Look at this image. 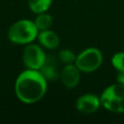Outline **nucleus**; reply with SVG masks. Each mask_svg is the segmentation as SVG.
I'll return each mask as SVG.
<instances>
[{
	"label": "nucleus",
	"mask_w": 124,
	"mask_h": 124,
	"mask_svg": "<svg viewBox=\"0 0 124 124\" xmlns=\"http://www.w3.org/2000/svg\"><path fill=\"white\" fill-rule=\"evenodd\" d=\"M47 80L39 70L27 69L21 72L15 82L17 99L27 105L39 102L46 93Z\"/></svg>",
	"instance_id": "obj_1"
},
{
	"label": "nucleus",
	"mask_w": 124,
	"mask_h": 124,
	"mask_svg": "<svg viewBox=\"0 0 124 124\" xmlns=\"http://www.w3.org/2000/svg\"><path fill=\"white\" fill-rule=\"evenodd\" d=\"M39 30L34 21L30 19H19L14 22L8 30L9 40L16 45H28L37 39Z\"/></svg>",
	"instance_id": "obj_2"
},
{
	"label": "nucleus",
	"mask_w": 124,
	"mask_h": 124,
	"mask_svg": "<svg viewBox=\"0 0 124 124\" xmlns=\"http://www.w3.org/2000/svg\"><path fill=\"white\" fill-rule=\"evenodd\" d=\"M103 63V53L97 47H87L77 55L75 65L80 72L92 73Z\"/></svg>",
	"instance_id": "obj_3"
},
{
	"label": "nucleus",
	"mask_w": 124,
	"mask_h": 124,
	"mask_svg": "<svg viewBox=\"0 0 124 124\" xmlns=\"http://www.w3.org/2000/svg\"><path fill=\"white\" fill-rule=\"evenodd\" d=\"M46 56L44 49L39 45L28 44L22 51V61L27 69L40 70L46 62Z\"/></svg>",
	"instance_id": "obj_4"
},
{
	"label": "nucleus",
	"mask_w": 124,
	"mask_h": 124,
	"mask_svg": "<svg viewBox=\"0 0 124 124\" xmlns=\"http://www.w3.org/2000/svg\"><path fill=\"white\" fill-rule=\"evenodd\" d=\"M101 106L100 97L95 94L87 93L78 97L76 101V108L83 114H90L98 110Z\"/></svg>",
	"instance_id": "obj_5"
},
{
	"label": "nucleus",
	"mask_w": 124,
	"mask_h": 124,
	"mask_svg": "<svg viewBox=\"0 0 124 124\" xmlns=\"http://www.w3.org/2000/svg\"><path fill=\"white\" fill-rule=\"evenodd\" d=\"M59 78L62 82V84L69 89L75 88L80 78V71L78 68L74 64H67L64 66L62 71L60 72Z\"/></svg>",
	"instance_id": "obj_6"
},
{
	"label": "nucleus",
	"mask_w": 124,
	"mask_h": 124,
	"mask_svg": "<svg viewBox=\"0 0 124 124\" xmlns=\"http://www.w3.org/2000/svg\"><path fill=\"white\" fill-rule=\"evenodd\" d=\"M37 39L41 46L46 49H55L59 46V44H60V39L58 35L50 29L39 31Z\"/></svg>",
	"instance_id": "obj_7"
},
{
	"label": "nucleus",
	"mask_w": 124,
	"mask_h": 124,
	"mask_svg": "<svg viewBox=\"0 0 124 124\" xmlns=\"http://www.w3.org/2000/svg\"><path fill=\"white\" fill-rule=\"evenodd\" d=\"M39 71L42 73V75L45 77V78L47 81L48 80H50V81L56 80L60 76V74L57 71V67H56L54 61L48 59L47 57L46 59V62L44 63V65L42 66V68Z\"/></svg>",
	"instance_id": "obj_8"
},
{
	"label": "nucleus",
	"mask_w": 124,
	"mask_h": 124,
	"mask_svg": "<svg viewBox=\"0 0 124 124\" xmlns=\"http://www.w3.org/2000/svg\"><path fill=\"white\" fill-rule=\"evenodd\" d=\"M52 22H53L52 16L46 12L37 14V16L35 17V20H34V23L39 31L49 29L50 26L52 25Z\"/></svg>",
	"instance_id": "obj_9"
},
{
	"label": "nucleus",
	"mask_w": 124,
	"mask_h": 124,
	"mask_svg": "<svg viewBox=\"0 0 124 124\" xmlns=\"http://www.w3.org/2000/svg\"><path fill=\"white\" fill-rule=\"evenodd\" d=\"M52 0H28V7L34 14L46 12L51 6Z\"/></svg>",
	"instance_id": "obj_10"
},
{
	"label": "nucleus",
	"mask_w": 124,
	"mask_h": 124,
	"mask_svg": "<svg viewBox=\"0 0 124 124\" xmlns=\"http://www.w3.org/2000/svg\"><path fill=\"white\" fill-rule=\"evenodd\" d=\"M77 55L75 54L74 51L70 50V49H62L59 51L58 53V59L61 63H63L64 65L67 64H74L76 61Z\"/></svg>",
	"instance_id": "obj_11"
},
{
	"label": "nucleus",
	"mask_w": 124,
	"mask_h": 124,
	"mask_svg": "<svg viewBox=\"0 0 124 124\" xmlns=\"http://www.w3.org/2000/svg\"><path fill=\"white\" fill-rule=\"evenodd\" d=\"M112 67L117 70V72L124 71V51H119L113 54L111 57Z\"/></svg>",
	"instance_id": "obj_12"
},
{
	"label": "nucleus",
	"mask_w": 124,
	"mask_h": 124,
	"mask_svg": "<svg viewBox=\"0 0 124 124\" xmlns=\"http://www.w3.org/2000/svg\"><path fill=\"white\" fill-rule=\"evenodd\" d=\"M116 81L118 83H121V84H124V71H120L117 73V76H116Z\"/></svg>",
	"instance_id": "obj_13"
}]
</instances>
